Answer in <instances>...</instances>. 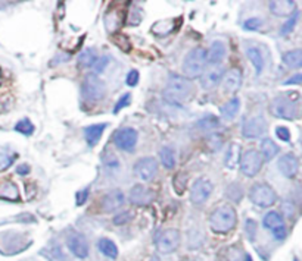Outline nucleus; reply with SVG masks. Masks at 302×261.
<instances>
[{"mask_svg":"<svg viewBox=\"0 0 302 261\" xmlns=\"http://www.w3.org/2000/svg\"><path fill=\"white\" fill-rule=\"evenodd\" d=\"M270 112L273 116L285 120H295L302 115V103L299 94L289 93V94H281L277 96L271 101Z\"/></svg>","mask_w":302,"mask_h":261,"instance_id":"1","label":"nucleus"},{"mask_svg":"<svg viewBox=\"0 0 302 261\" xmlns=\"http://www.w3.org/2000/svg\"><path fill=\"white\" fill-rule=\"evenodd\" d=\"M193 91V84L191 79L180 75H171L167 88L164 91V98L169 104L181 106L186 100H189Z\"/></svg>","mask_w":302,"mask_h":261,"instance_id":"2","label":"nucleus"},{"mask_svg":"<svg viewBox=\"0 0 302 261\" xmlns=\"http://www.w3.org/2000/svg\"><path fill=\"white\" fill-rule=\"evenodd\" d=\"M237 214L235 207L230 204H220L210 216V228L215 233H227L236 226Z\"/></svg>","mask_w":302,"mask_h":261,"instance_id":"3","label":"nucleus"},{"mask_svg":"<svg viewBox=\"0 0 302 261\" xmlns=\"http://www.w3.org/2000/svg\"><path fill=\"white\" fill-rule=\"evenodd\" d=\"M206 65V52L202 47H195L193 50L189 52L183 62V74L184 78L187 79H195L199 78L205 71Z\"/></svg>","mask_w":302,"mask_h":261,"instance_id":"4","label":"nucleus"},{"mask_svg":"<svg viewBox=\"0 0 302 261\" xmlns=\"http://www.w3.org/2000/svg\"><path fill=\"white\" fill-rule=\"evenodd\" d=\"M249 198L255 206L261 207V208H267V207H271L277 201V194L267 184H255L249 191Z\"/></svg>","mask_w":302,"mask_h":261,"instance_id":"5","label":"nucleus"},{"mask_svg":"<svg viewBox=\"0 0 302 261\" xmlns=\"http://www.w3.org/2000/svg\"><path fill=\"white\" fill-rule=\"evenodd\" d=\"M106 85L96 74H90L84 78L83 85H81V93L83 97L89 101H98L105 97Z\"/></svg>","mask_w":302,"mask_h":261,"instance_id":"6","label":"nucleus"},{"mask_svg":"<svg viewBox=\"0 0 302 261\" xmlns=\"http://www.w3.org/2000/svg\"><path fill=\"white\" fill-rule=\"evenodd\" d=\"M155 245L159 254L174 252L180 245V232L177 229H167L161 232L155 240Z\"/></svg>","mask_w":302,"mask_h":261,"instance_id":"7","label":"nucleus"},{"mask_svg":"<svg viewBox=\"0 0 302 261\" xmlns=\"http://www.w3.org/2000/svg\"><path fill=\"white\" fill-rule=\"evenodd\" d=\"M264 159L261 156V153L257 150H248L242 154L240 157V170L245 176H257L262 167Z\"/></svg>","mask_w":302,"mask_h":261,"instance_id":"8","label":"nucleus"},{"mask_svg":"<svg viewBox=\"0 0 302 261\" xmlns=\"http://www.w3.org/2000/svg\"><path fill=\"white\" fill-rule=\"evenodd\" d=\"M135 175L145 182H150L158 173V163L154 157H143L140 159L133 167Z\"/></svg>","mask_w":302,"mask_h":261,"instance_id":"9","label":"nucleus"},{"mask_svg":"<svg viewBox=\"0 0 302 261\" xmlns=\"http://www.w3.org/2000/svg\"><path fill=\"white\" fill-rule=\"evenodd\" d=\"M262 225H264V228L269 229L277 241H283L286 238V226H285V222L279 213H276V211L267 213L262 219Z\"/></svg>","mask_w":302,"mask_h":261,"instance_id":"10","label":"nucleus"},{"mask_svg":"<svg viewBox=\"0 0 302 261\" xmlns=\"http://www.w3.org/2000/svg\"><path fill=\"white\" fill-rule=\"evenodd\" d=\"M213 192V184L210 179L201 178L198 179L191 189V201L193 204H203Z\"/></svg>","mask_w":302,"mask_h":261,"instance_id":"11","label":"nucleus"},{"mask_svg":"<svg viewBox=\"0 0 302 261\" xmlns=\"http://www.w3.org/2000/svg\"><path fill=\"white\" fill-rule=\"evenodd\" d=\"M137 130L133 129V128H123L120 129L115 137H114V142L115 145L120 148V150H124V151H133L137 144Z\"/></svg>","mask_w":302,"mask_h":261,"instance_id":"12","label":"nucleus"},{"mask_svg":"<svg viewBox=\"0 0 302 261\" xmlns=\"http://www.w3.org/2000/svg\"><path fill=\"white\" fill-rule=\"evenodd\" d=\"M67 245L77 258H86L89 255V244L81 233L71 232L67 238Z\"/></svg>","mask_w":302,"mask_h":261,"instance_id":"13","label":"nucleus"},{"mask_svg":"<svg viewBox=\"0 0 302 261\" xmlns=\"http://www.w3.org/2000/svg\"><path fill=\"white\" fill-rule=\"evenodd\" d=\"M267 130V122L262 116H255L248 119L242 126V135L245 138H259Z\"/></svg>","mask_w":302,"mask_h":261,"instance_id":"14","label":"nucleus"},{"mask_svg":"<svg viewBox=\"0 0 302 261\" xmlns=\"http://www.w3.org/2000/svg\"><path fill=\"white\" fill-rule=\"evenodd\" d=\"M223 66L220 65H211L206 71H203L201 78V85L205 90H211L214 88L223 78Z\"/></svg>","mask_w":302,"mask_h":261,"instance_id":"15","label":"nucleus"},{"mask_svg":"<svg viewBox=\"0 0 302 261\" xmlns=\"http://www.w3.org/2000/svg\"><path fill=\"white\" fill-rule=\"evenodd\" d=\"M221 84L223 88L227 93H236L240 85H242V72L237 68H232L229 71H225L221 78Z\"/></svg>","mask_w":302,"mask_h":261,"instance_id":"16","label":"nucleus"},{"mask_svg":"<svg viewBox=\"0 0 302 261\" xmlns=\"http://www.w3.org/2000/svg\"><path fill=\"white\" fill-rule=\"evenodd\" d=\"M130 201L139 207L149 206L154 201V192L143 185H135L130 191Z\"/></svg>","mask_w":302,"mask_h":261,"instance_id":"17","label":"nucleus"},{"mask_svg":"<svg viewBox=\"0 0 302 261\" xmlns=\"http://www.w3.org/2000/svg\"><path fill=\"white\" fill-rule=\"evenodd\" d=\"M277 166H279V170L281 172L283 176H286V178H293V176H296V173H298L299 162H298V159H296L295 154L288 153V154H283V156L280 157L279 164H277Z\"/></svg>","mask_w":302,"mask_h":261,"instance_id":"18","label":"nucleus"},{"mask_svg":"<svg viewBox=\"0 0 302 261\" xmlns=\"http://www.w3.org/2000/svg\"><path fill=\"white\" fill-rule=\"evenodd\" d=\"M123 204H124V194L121 192V191H118V189L108 192L106 195L103 197V200H102V203H101L102 210H103L105 213L115 211V210H118V208L123 206Z\"/></svg>","mask_w":302,"mask_h":261,"instance_id":"19","label":"nucleus"},{"mask_svg":"<svg viewBox=\"0 0 302 261\" xmlns=\"http://www.w3.org/2000/svg\"><path fill=\"white\" fill-rule=\"evenodd\" d=\"M105 27L109 33H117L121 25L124 24V19H125V13L124 11H120V9H111V11L106 12L105 15Z\"/></svg>","mask_w":302,"mask_h":261,"instance_id":"20","label":"nucleus"},{"mask_svg":"<svg viewBox=\"0 0 302 261\" xmlns=\"http://www.w3.org/2000/svg\"><path fill=\"white\" fill-rule=\"evenodd\" d=\"M180 24H181V19L177 18V19H162V21H157L154 25H152V33L155 35H159V37H165L168 34L174 33L176 30H179Z\"/></svg>","mask_w":302,"mask_h":261,"instance_id":"21","label":"nucleus"},{"mask_svg":"<svg viewBox=\"0 0 302 261\" xmlns=\"http://www.w3.org/2000/svg\"><path fill=\"white\" fill-rule=\"evenodd\" d=\"M270 11L274 13L276 16H291L293 15L295 9V2L292 0H274L270 2Z\"/></svg>","mask_w":302,"mask_h":261,"instance_id":"22","label":"nucleus"},{"mask_svg":"<svg viewBox=\"0 0 302 261\" xmlns=\"http://www.w3.org/2000/svg\"><path fill=\"white\" fill-rule=\"evenodd\" d=\"M225 56V46L221 41H214L206 52V62L211 65H220Z\"/></svg>","mask_w":302,"mask_h":261,"instance_id":"23","label":"nucleus"},{"mask_svg":"<svg viewBox=\"0 0 302 261\" xmlns=\"http://www.w3.org/2000/svg\"><path fill=\"white\" fill-rule=\"evenodd\" d=\"M106 126H108V123H98V125L87 126L84 129V137H86V141L90 147H95L98 142L101 141L102 134H103V130L106 129Z\"/></svg>","mask_w":302,"mask_h":261,"instance_id":"24","label":"nucleus"},{"mask_svg":"<svg viewBox=\"0 0 302 261\" xmlns=\"http://www.w3.org/2000/svg\"><path fill=\"white\" fill-rule=\"evenodd\" d=\"M0 198L6 201H18L20 200V189L12 181H2L0 182Z\"/></svg>","mask_w":302,"mask_h":261,"instance_id":"25","label":"nucleus"},{"mask_svg":"<svg viewBox=\"0 0 302 261\" xmlns=\"http://www.w3.org/2000/svg\"><path fill=\"white\" fill-rule=\"evenodd\" d=\"M281 60H283L285 65L289 66L292 69L302 68V49H295V50L286 52L281 57Z\"/></svg>","mask_w":302,"mask_h":261,"instance_id":"26","label":"nucleus"},{"mask_svg":"<svg viewBox=\"0 0 302 261\" xmlns=\"http://www.w3.org/2000/svg\"><path fill=\"white\" fill-rule=\"evenodd\" d=\"M239 110H240V100L237 97H235L224 104L223 107L220 109V113H221V116H223L224 119L232 120L237 116Z\"/></svg>","mask_w":302,"mask_h":261,"instance_id":"27","label":"nucleus"},{"mask_svg":"<svg viewBox=\"0 0 302 261\" xmlns=\"http://www.w3.org/2000/svg\"><path fill=\"white\" fill-rule=\"evenodd\" d=\"M240 157H242V150L239 144H230L229 150H227V156H225V164L230 169H235L237 164L240 163Z\"/></svg>","mask_w":302,"mask_h":261,"instance_id":"28","label":"nucleus"},{"mask_svg":"<svg viewBox=\"0 0 302 261\" xmlns=\"http://www.w3.org/2000/svg\"><path fill=\"white\" fill-rule=\"evenodd\" d=\"M277 153H279V147L271 138L262 140V142H261V156H262L264 160H271L274 156H277Z\"/></svg>","mask_w":302,"mask_h":261,"instance_id":"29","label":"nucleus"},{"mask_svg":"<svg viewBox=\"0 0 302 261\" xmlns=\"http://www.w3.org/2000/svg\"><path fill=\"white\" fill-rule=\"evenodd\" d=\"M98 247H99V251H101L102 254L106 255L108 258L115 260V258L118 257V248H117V245H115L111 240L102 238V240L99 241V244H98Z\"/></svg>","mask_w":302,"mask_h":261,"instance_id":"30","label":"nucleus"},{"mask_svg":"<svg viewBox=\"0 0 302 261\" xmlns=\"http://www.w3.org/2000/svg\"><path fill=\"white\" fill-rule=\"evenodd\" d=\"M102 163H103V167L106 169L108 173H115V172H118V169H120L118 157L109 151H106L102 156Z\"/></svg>","mask_w":302,"mask_h":261,"instance_id":"31","label":"nucleus"},{"mask_svg":"<svg viewBox=\"0 0 302 261\" xmlns=\"http://www.w3.org/2000/svg\"><path fill=\"white\" fill-rule=\"evenodd\" d=\"M248 59L252 62V65L257 71V75H259L262 72V68H264V59H262V55L259 53V50L255 49V47H249L247 50Z\"/></svg>","mask_w":302,"mask_h":261,"instance_id":"32","label":"nucleus"},{"mask_svg":"<svg viewBox=\"0 0 302 261\" xmlns=\"http://www.w3.org/2000/svg\"><path fill=\"white\" fill-rule=\"evenodd\" d=\"M96 60H98V55L95 49H86L79 56V65L83 68H91L96 63Z\"/></svg>","mask_w":302,"mask_h":261,"instance_id":"33","label":"nucleus"},{"mask_svg":"<svg viewBox=\"0 0 302 261\" xmlns=\"http://www.w3.org/2000/svg\"><path fill=\"white\" fill-rule=\"evenodd\" d=\"M159 159H161V163L164 164L167 169H173L176 166V153L173 151V148H169V147H164L159 151Z\"/></svg>","mask_w":302,"mask_h":261,"instance_id":"34","label":"nucleus"},{"mask_svg":"<svg viewBox=\"0 0 302 261\" xmlns=\"http://www.w3.org/2000/svg\"><path fill=\"white\" fill-rule=\"evenodd\" d=\"M186 182H187V175L184 172H179V173L174 176L173 179V188L176 189V192L181 195L186 189Z\"/></svg>","mask_w":302,"mask_h":261,"instance_id":"35","label":"nucleus"},{"mask_svg":"<svg viewBox=\"0 0 302 261\" xmlns=\"http://www.w3.org/2000/svg\"><path fill=\"white\" fill-rule=\"evenodd\" d=\"M198 126L203 130H213L218 128V119L215 116H206L202 120L198 122Z\"/></svg>","mask_w":302,"mask_h":261,"instance_id":"36","label":"nucleus"},{"mask_svg":"<svg viewBox=\"0 0 302 261\" xmlns=\"http://www.w3.org/2000/svg\"><path fill=\"white\" fill-rule=\"evenodd\" d=\"M298 18H299V13L295 12L291 18L283 24V27H281V30H280V34H281V35H288L289 33H292L293 28H295V25H296V22H298Z\"/></svg>","mask_w":302,"mask_h":261,"instance_id":"37","label":"nucleus"},{"mask_svg":"<svg viewBox=\"0 0 302 261\" xmlns=\"http://www.w3.org/2000/svg\"><path fill=\"white\" fill-rule=\"evenodd\" d=\"M15 129L18 130V132H21L23 135H27V137H28V135H33L34 125L28 119H23L15 125Z\"/></svg>","mask_w":302,"mask_h":261,"instance_id":"38","label":"nucleus"},{"mask_svg":"<svg viewBox=\"0 0 302 261\" xmlns=\"http://www.w3.org/2000/svg\"><path fill=\"white\" fill-rule=\"evenodd\" d=\"M227 197L230 198V200H233L235 203L237 201H240L242 200V195H243V192H242V188L237 185V184H232V185L227 188Z\"/></svg>","mask_w":302,"mask_h":261,"instance_id":"39","label":"nucleus"},{"mask_svg":"<svg viewBox=\"0 0 302 261\" xmlns=\"http://www.w3.org/2000/svg\"><path fill=\"white\" fill-rule=\"evenodd\" d=\"M131 103V94L130 93H127V94H124L120 97V100L117 101V104H115V107H114V113H118L120 110H123L125 106H128Z\"/></svg>","mask_w":302,"mask_h":261,"instance_id":"40","label":"nucleus"},{"mask_svg":"<svg viewBox=\"0 0 302 261\" xmlns=\"http://www.w3.org/2000/svg\"><path fill=\"white\" fill-rule=\"evenodd\" d=\"M261 25H262V21H261L259 18H249V19H247L245 24H243V28L248 30V31H255V30H258V28L261 27Z\"/></svg>","mask_w":302,"mask_h":261,"instance_id":"41","label":"nucleus"},{"mask_svg":"<svg viewBox=\"0 0 302 261\" xmlns=\"http://www.w3.org/2000/svg\"><path fill=\"white\" fill-rule=\"evenodd\" d=\"M13 160H15V154H8V153H3L2 156H0V169L2 170H5V169H8L12 163H13Z\"/></svg>","mask_w":302,"mask_h":261,"instance_id":"42","label":"nucleus"},{"mask_svg":"<svg viewBox=\"0 0 302 261\" xmlns=\"http://www.w3.org/2000/svg\"><path fill=\"white\" fill-rule=\"evenodd\" d=\"M115 44H117L118 47H121L123 52H130V49H131V46L128 43V38L124 37V35H117V37H115Z\"/></svg>","mask_w":302,"mask_h":261,"instance_id":"43","label":"nucleus"},{"mask_svg":"<svg viewBox=\"0 0 302 261\" xmlns=\"http://www.w3.org/2000/svg\"><path fill=\"white\" fill-rule=\"evenodd\" d=\"M276 135L279 137L281 141H291V132H289V129L286 126H277L276 128Z\"/></svg>","mask_w":302,"mask_h":261,"instance_id":"44","label":"nucleus"},{"mask_svg":"<svg viewBox=\"0 0 302 261\" xmlns=\"http://www.w3.org/2000/svg\"><path fill=\"white\" fill-rule=\"evenodd\" d=\"M108 62H109V57H108V56H103V57H101V59H98V60H96V63L93 65L95 72H96V74H98V72H102V71L106 68Z\"/></svg>","mask_w":302,"mask_h":261,"instance_id":"45","label":"nucleus"},{"mask_svg":"<svg viewBox=\"0 0 302 261\" xmlns=\"http://www.w3.org/2000/svg\"><path fill=\"white\" fill-rule=\"evenodd\" d=\"M137 82H139V72L130 71V74L125 78V84L130 85V87H135V85H137Z\"/></svg>","mask_w":302,"mask_h":261,"instance_id":"46","label":"nucleus"},{"mask_svg":"<svg viewBox=\"0 0 302 261\" xmlns=\"http://www.w3.org/2000/svg\"><path fill=\"white\" fill-rule=\"evenodd\" d=\"M131 217H133V214L130 211L121 213V214H118L117 217L114 219V225H124V223H127Z\"/></svg>","mask_w":302,"mask_h":261,"instance_id":"47","label":"nucleus"},{"mask_svg":"<svg viewBox=\"0 0 302 261\" xmlns=\"http://www.w3.org/2000/svg\"><path fill=\"white\" fill-rule=\"evenodd\" d=\"M89 191L90 188H84L83 191H80V192H77V206H83L86 201H87V198H89Z\"/></svg>","mask_w":302,"mask_h":261,"instance_id":"48","label":"nucleus"},{"mask_svg":"<svg viewBox=\"0 0 302 261\" xmlns=\"http://www.w3.org/2000/svg\"><path fill=\"white\" fill-rule=\"evenodd\" d=\"M255 232H257V223H255L254 220L248 219V220H247V233H248V236H249L251 240H254V235H255Z\"/></svg>","mask_w":302,"mask_h":261,"instance_id":"49","label":"nucleus"},{"mask_svg":"<svg viewBox=\"0 0 302 261\" xmlns=\"http://www.w3.org/2000/svg\"><path fill=\"white\" fill-rule=\"evenodd\" d=\"M298 84H302V74H296L291 76L288 81H285V85H298Z\"/></svg>","mask_w":302,"mask_h":261,"instance_id":"50","label":"nucleus"},{"mask_svg":"<svg viewBox=\"0 0 302 261\" xmlns=\"http://www.w3.org/2000/svg\"><path fill=\"white\" fill-rule=\"evenodd\" d=\"M16 173L18 175H28L30 173V166L28 164H21V166H18L16 167Z\"/></svg>","mask_w":302,"mask_h":261,"instance_id":"51","label":"nucleus"},{"mask_svg":"<svg viewBox=\"0 0 302 261\" xmlns=\"http://www.w3.org/2000/svg\"><path fill=\"white\" fill-rule=\"evenodd\" d=\"M149 261H161V260H159V257H158V255H154V257H150V260Z\"/></svg>","mask_w":302,"mask_h":261,"instance_id":"52","label":"nucleus"},{"mask_svg":"<svg viewBox=\"0 0 302 261\" xmlns=\"http://www.w3.org/2000/svg\"><path fill=\"white\" fill-rule=\"evenodd\" d=\"M245 261H252V258H251V255H247V257H245Z\"/></svg>","mask_w":302,"mask_h":261,"instance_id":"53","label":"nucleus"},{"mask_svg":"<svg viewBox=\"0 0 302 261\" xmlns=\"http://www.w3.org/2000/svg\"><path fill=\"white\" fill-rule=\"evenodd\" d=\"M183 261H193V260H192V258H184Z\"/></svg>","mask_w":302,"mask_h":261,"instance_id":"54","label":"nucleus"},{"mask_svg":"<svg viewBox=\"0 0 302 261\" xmlns=\"http://www.w3.org/2000/svg\"><path fill=\"white\" fill-rule=\"evenodd\" d=\"M293 261H298V258H295V260H293Z\"/></svg>","mask_w":302,"mask_h":261,"instance_id":"55","label":"nucleus"}]
</instances>
